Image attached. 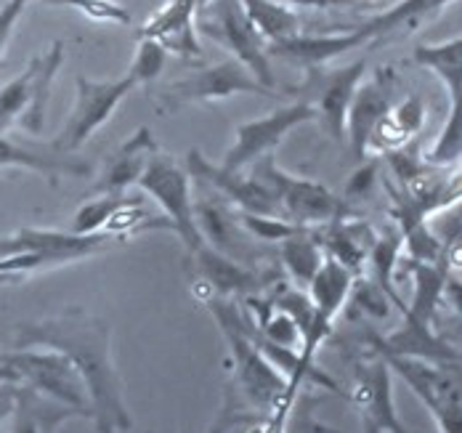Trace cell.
Segmentation results:
<instances>
[{
	"label": "cell",
	"instance_id": "6da1fadb",
	"mask_svg": "<svg viewBox=\"0 0 462 433\" xmlns=\"http://www.w3.org/2000/svg\"><path fill=\"white\" fill-rule=\"evenodd\" d=\"M14 351L43 348L64 354L80 373L91 399V420L98 433L131 431L134 418L123 399L120 375L112 362V330L86 309H67L41 322L14 327Z\"/></svg>",
	"mask_w": 462,
	"mask_h": 433
},
{
	"label": "cell",
	"instance_id": "7a4b0ae2",
	"mask_svg": "<svg viewBox=\"0 0 462 433\" xmlns=\"http://www.w3.org/2000/svg\"><path fill=\"white\" fill-rule=\"evenodd\" d=\"M117 242H123V237L112 232L75 235L59 229L22 226L11 237H0V288L19 285L22 280L43 269H56L64 263L98 255Z\"/></svg>",
	"mask_w": 462,
	"mask_h": 433
},
{
	"label": "cell",
	"instance_id": "3957f363",
	"mask_svg": "<svg viewBox=\"0 0 462 433\" xmlns=\"http://www.w3.org/2000/svg\"><path fill=\"white\" fill-rule=\"evenodd\" d=\"M210 314L216 317V322L221 325L224 336L229 340L231 356L236 362V378L242 391L263 407H292L295 393H290V383L287 378L279 373L277 367L263 356L258 340H255V330L242 319L239 309L224 300V298H210L208 300Z\"/></svg>",
	"mask_w": 462,
	"mask_h": 433
},
{
	"label": "cell",
	"instance_id": "277c9868",
	"mask_svg": "<svg viewBox=\"0 0 462 433\" xmlns=\"http://www.w3.org/2000/svg\"><path fill=\"white\" fill-rule=\"evenodd\" d=\"M64 61V43L53 41L46 51L35 53L22 75L0 86V134L11 125L41 136L46 128L48 98L56 72Z\"/></svg>",
	"mask_w": 462,
	"mask_h": 433
},
{
	"label": "cell",
	"instance_id": "5b68a950",
	"mask_svg": "<svg viewBox=\"0 0 462 433\" xmlns=\"http://www.w3.org/2000/svg\"><path fill=\"white\" fill-rule=\"evenodd\" d=\"M250 176L258 179L266 189H272V194L282 205V213H287L292 218V224L300 229L324 226V224H332L340 218H354L346 199L329 192L319 181L300 179V176L282 170L274 154H266L258 162H253Z\"/></svg>",
	"mask_w": 462,
	"mask_h": 433
},
{
	"label": "cell",
	"instance_id": "8992f818",
	"mask_svg": "<svg viewBox=\"0 0 462 433\" xmlns=\"http://www.w3.org/2000/svg\"><path fill=\"white\" fill-rule=\"evenodd\" d=\"M197 32L229 51L263 88L277 94V78L266 53V41L253 27L239 0H210L197 14Z\"/></svg>",
	"mask_w": 462,
	"mask_h": 433
},
{
	"label": "cell",
	"instance_id": "52a82bcc",
	"mask_svg": "<svg viewBox=\"0 0 462 433\" xmlns=\"http://www.w3.org/2000/svg\"><path fill=\"white\" fill-rule=\"evenodd\" d=\"M0 362L8 364L16 375L19 383L38 391L51 401L72 410L78 418L91 420V399L88 388L83 383L80 373L75 364L56 351H43V348H30V351H0Z\"/></svg>",
	"mask_w": 462,
	"mask_h": 433
},
{
	"label": "cell",
	"instance_id": "ba28073f",
	"mask_svg": "<svg viewBox=\"0 0 462 433\" xmlns=\"http://www.w3.org/2000/svg\"><path fill=\"white\" fill-rule=\"evenodd\" d=\"M139 187L149 194L160 207L162 218L171 224V232L179 235L184 247L194 255L205 247L197 213H194V199H191V176L186 173L171 154L154 152L143 168L139 179Z\"/></svg>",
	"mask_w": 462,
	"mask_h": 433
},
{
	"label": "cell",
	"instance_id": "9c48e42d",
	"mask_svg": "<svg viewBox=\"0 0 462 433\" xmlns=\"http://www.w3.org/2000/svg\"><path fill=\"white\" fill-rule=\"evenodd\" d=\"M134 88H139V83L131 72L123 78H115V80H91V78L80 75L75 109L69 112L61 131L53 136L51 146L64 154H75L115 115L120 101Z\"/></svg>",
	"mask_w": 462,
	"mask_h": 433
},
{
	"label": "cell",
	"instance_id": "30bf717a",
	"mask_svg": "<svg viewBox=\"0 0 462 433\" xmlns=\"http://www.w3.org/2000/svg\"><path fill=\"white\" fill-rule=\"evenodd\" d=\"M236 94H253V97H279L274 91L263 88L245 64L236 59H226L221 64L205 67L184 80L171 83L160 91L157 104L162 112L181 109L186 104H202V101H224Z\"/></svg>",
	"mask_w": 462,
	"mask_h": 433
},
{
	"label": "cell",
	"instance_id": "8fae6325",
	"mask_svg": "<svg viewBox=\"0 0 462 433\" xmlns=\"http://www.w3.org/2000/svg\"><path fill=\"white\" fill-rule=\"evenodd\" d=\"M317 120V112L311 104L306 101H295L287 106H279L274 112H269L266 117L258 120H247L242 125H236L234 131V144L229 146V152L224 154L221 168L226 170H245L247 165L258 162L261 157L272 154L290 131H295L303 123Z\"/></svg>",
	"mask_w": 462,
	"mask_h": 433
},
{
	"label": "cell",
	"instance_id": "7c38bea8",
	"mask_svg": "<svg viewBox=\"0 0 462 433\" xmlns=\"http://www.w3.org/2000/svg\"><path fill=\"white\" fill-rule=\"evenodd\" d=\"M365 75H367V59H356L332 72L311 69L309 80L300 88V94L306 97L303 101L314 106L324 134L337 144L346 142V115L356 88L365 83Z\"/></svg>",
	"mask_w": 462,
	"mask_h": 433
},
{
	"label": "cell",
	"instance_id": "4fadbf2b",
	"mask_svg": "<svg viewBox=\"0 0 462 433\" xmlns=\"http://www.w3.org/2000/svg\"><path fill=\"white\" fill-rule=\"evenodd\" d=\"M186 173L191 179L213 187L226 202L236 205L239 213H255V216L282 218V205H279L277 197L272 194V189H266L258 179L245 176L242 170L236 173V170H226V168L210 162L199 149H189Z\"/></svg>",
	"mask_w": 462,
	"mask_h": 433
},
{
	"label": "cell",
	"instance_id": "5bb4252c",
	"mask_svg": "<svg viewBox=\"0 0 462 433\" xmlns=\"http://www.w3.org/2000/svg\"><path fill=\"white\" fill-rule=\"evenodd\" d=\"M385 364L396 375H402L404 383L415 391L417 399L433 415L439 431L462 433V396L455 391V385H449V381L441 373H436L425 362L402 359V356H391Z\"/></svg>",
	"mask_w": 462,
	"mask_h": 433
},
{
	"label": "cell",
	"instance_id": "9a60e30c",
	"mask_svg": "<svg viewBox=\"0 0 462 433\" xmlns=\"http://www.w3.org/2000/svg\"><path fill=\"white\" fill-rule=\"evenodd\" d=\"M351 282H354V274L346 266H340L332 258H324L319 274L309 285V290H311V306H314V319H311V327H309L306 340L300 345V354H298L303 367L314 370V364H311L314 354H317V348H319V343H322L324 337L329 336L332 322L340 314V309H343V303H346V298L351 292Z\"/></svg>",
	"mask_w": 462,
	"mask_h": 433
},
{
	"label": "cell",
	"instance_id": "2e32d148",
	"mask_svg": "<svg viewBox=\"0 0 462 433\" xmlns=\"http://www.w3.org/2000/svg\"><path fill=\"white\" fill-rule=\"evenodd\" d=\"M210 0H165V5L146 19V24L136 32V38L157 41L168 53H176L186 61L202 56L197 41V14Z\"/></svg>",
	"mask_w": 462,
	"mask_h": 433
},
{
	"label": "cell",
	"instance_id": "e0dca14e",
	"mask_svg": "<svg viewBox=\"0 0 462 433\" xmlns=\"http://www.w3.org/2000/svg\"><path fill=\"white\" fill-rule=\"evenodd\" d=\"M3 168H24L38 176L48 179L53 187L59 184L61 176L72 179H86L93 173V165L83 157L64 154L51 144H38V142H19L5 134H0V170Z\"/></svg>",
	"mask_w": 462,
	"mask_h": 433
},
{
	"label": "cell",
	"instance_id": "ac0fdd59",
	"mask_svg": "<svg viewBox=\"0 0 462 433\" xmlns=\"http://www.w3.org/2000/svg\"><path fill=\"white\" fill-rule=\"evenodd\" d=\"M160 152L152 131L141 125L134 136H128L123 144L117 146L109 160L104 162V170L93 187V194H112V197H125V189L139 184L141 173L149 162V157Z\"/></svg>",
	"mask_w": 462,
	"mask_h": 433
},
{
	"label": "cell",
	"instance_id": "d6986e66",
	"mask_svg": "<svg viewBox=\"0 0 462 433\" xmlns=\"http://www.w3.org/2000/svg\"><path fill=\"white\" fill-rule=\"evenodd\" d=\"M391 106H393L391 104V72L383 69L356 88L348 115H346V139L359 160L367 157V142H370L372 131Z\"/></svg>",
	"mask_w": 462,
	"mask_h": 433
},
{
	"label": "cell",
	"instance_id": "ffe728a7",
	"mask_svg": "<svg viewBox=\"0 0 462 433\" xmlns=\"http://www.w3.org/2000/svg\"><path fill=\"white\" fill-rule=\"evenodd\" d=\"M452 3H457V0H399L388 11L370 16L365 24H359L348 32L356 35L359 46H372V43L388 41L399 32H415L422 24L433 22Z\"/></svg>",
	"mask_w": 462,
	"mask_h": 433
},
{
	"label": "cell",
	"instance_id": "44dd1931",
	"mask_svg": "<svg viewBox=\"0 0 462 433\" xmlns=\"http://www.w3.org/2000/svg\"><path fill=\"white\" fill-rule=\"evenodd\" d=\"M194 261H197V272L202 274V280L210 288L216 290L218 298L234 295V292L253 295V292H261L277 282V274H263L250 266H242L239 261L213 250L210 244H205L199 253H194Z\"/></svg>",
	"mask_w": 462,
	"mask_h": 433
},
{
	"label": "cell",
	"instance_id": "7402d4cb",
	"mask_svg": "<svg viewBox=\"0 0 462 433\" xmlns=\"http://www.w3.org/2000/svg\"><path fill=\"white\" fill-rule=\"evenodd\" d=\"M356 49H362V46L354 32H329V35H303L300 32L287 41L269 43L266 53H269V59L277 56L287 64H295V67L311 72V69H322L332 59Z\"/></svg>",
	"mask_w": 462,
	"mask_h": 433
},
{
	"label": "cell",
	"instance_id": "603a6c76",
	"mask_svg": "<svg viewBox=\"0 0 462 433\" xmlns=\"http://www.w3.org/2000/svg\"><path fill=\"white\" fill-rule=\"evenodd\" d=\"M322 250L327 247V258L337 261L340 266H346L351 274H359L362 266L370 258L372 244H374V232L370 229V224L365 221H354V218H340L327 224L322 235L317 237Z\"/></svg>",
	"mask_w": 462,
	"mask_h": 433
},
{
	"label": "cell",
	"instance_id": "cb8c5ba5",
	"mask_svg": "<svg viewBox=\"0 0 462 433\" xmlns=\"http://www.w3.org/2000/svg\"><path fill=\"white\" fill-rule=\"evenodd\" d=\"M422 125H425V104H422V98H404L402 104L391 106L380 117V123L374 125L370 142H367V154L399 152L402 146H407V142L415 136Z\"/></svg>",
	"mask_w": 462,
	"mask_h": 433
},
{
	"label": "cell",
	"instance_id": "d4e9b609",
	"mask_svg": "<svg viewBox=\"0 0 462 433\" xmlns=\"http://www.w3.org/2000/svg\"><path fill=\"white\" fill-rule=\"evenodd\" d=\"M412 266V306L407 309L404 303L399 306L412 322L422 325V327H430V319L439 309V300L444 298V288H447V280L452 277L449 274V266L447 261L441 263H420V261H410Z\"/></svg>",
	"mask_w": 462,
	"mask_h": 433
},
{
	"label": "cell",
	"instance_id": "484cf974",
	"mask_svg": "<svg viewBox=\"0 0 462 433\" xmlns=\"http://www.w3.org/2000/svg\"><path fill=\"white\" fill-rule=\"evenodd\" d=\"M67 418H78L72 410L41 396L38 391L19 385L14 407V431L11 433H53Z\"/></svg>",
	"mask_w": 462,
	"mask_h": 433
},
{
	"label": "cell",
	"instance_id": "4316f807",
	"mask_svg": "<svg viewBox=\"0 0 462 433\" xmlns=\"http://www.w3.org/2000/svg\"><path fill=\"white\" fill-rule=\"evenodd\" d=\"M412 61L430 69L447 88L449 101L462 94V35L444 41V43H430V46H417L412 51Z\"/></svg>",
	"mask_w": 462,
	"mask_h": 433
},
{
	"label": "cell",
	"instance_id": "83f0119b",
	"mask_svg": "<svg viewBox=\"0 0 462 433\" xmlns=\"http://www.w3.org/2000/svg\"><path fill=\"white\" fill-rule=\"evenodd\" d=\"M258 35L269 43L300 35V16L279 0H239Z\"/></svg>",
	"mask_w": 462,
	"mask_h": 433
},
{
	"label": "cell",
	"instance_id": "f1b7e54d",
	"mask_svg": "<svg viewBox=\"0 0 462 433\" xmlns=\"http://www.w3.org/2000/svg\"><path fill=\"white\" fill-rule=\"evenodd\" d=\"M279 258H282V266L287 269V274L298 282V285H311L314 277L319 274L324 263V250L319 240L309 232V229H300L295 232L292 237L279 242Z\"/></svg>",
	"mask_w": 462,
	"mask_h": 433
},
{
	"label": "cell",
	"instance_id": "f546056e",
	"mask_svg": "<svg viewBox=\"0 0 462 433\" xmlns=\"http://www.w3.org/2000/svg\"><path fill=\"white\" fill-rule=\"evenodd\" d=\"M428 165L436 168H452L462 162V94L452 101V112L436 139L433 149L425 157Z\"/></svg>",
	"mask_w": 462,
	"mask_h": 433
},
{
	"label": "cell",
	"instance_id": "4dcf8cb0",
	"mask_svg": "<svg viewBox=\"0 0 462 433\" xmlns=\"http://www.w3.org/2000/svg\"><path fill=\"white\" fill-rule=\"evenodd\" d=\"M125 197H112V194H96L93 199L83 202L80 210L72 218V229L75 235H98L106 232L109 221L115 218V213L125 205Z\"/></svg>",
	"mask_w": 462,
	"mask_h": 433
},
{
	"label": "cell",
	"instance_id": "1f68e13d",
	"mask_svg": "<svg viewBox=\"0 0 462 433\" xmlns=\"http://www.w3.org/2000/svg\"><path fill=\"white\" fill-rule=\"evenodd\" d=\"M236 221L253 240L261 242H282L292 237L295 232H300V226H295L292 221L274 218V216H255V213H239L236 210Z\"/></svg>",
	"mask_w": 462,
	"mask_h": 433
},
{
	"label": "cell",
	"instance_id": "d6a6232c",
	"mask_svg": "<svg viewBox=\"0 0 462 433\" xmlns=\"http://www.w3.org/2000/svg\"><path fill=\"white\" fill-rule=\"evenodd\" d=\"M56 8H75L93 22H112V24H131V14L117 0H43Z\"/></svg>",
	"mask_w": 462,
	"mask_h": 433
},
{
	"label": "cell",
	"instance_id": "836d02e7",
	"mask_svg": "<svg viewBox=\"0 0 462 433\" xmlns=\"http://www.w3.org/2000/svg\"><path fill=\"white\" fill-rule=\"evenodd\" d=\"M165 59H168V51L162 49L157 41L141 38L136 59H134V64H131L128 72L136 78L139 86H149V83H154V78H160V72L165 69Z\"/></svg>",
	"mask_w": 462,
	"mask_h": 433
},
{
	"label": "cell",
	"instance_id": "e575fe53",
	"mask_svg": "<svg viewBox=\"0 0 462 433\" xmlns=\"http://www.w3.org/2000/svg\"><path fill=\"white\" fill-rule=\"evenodd\" d=\"M27 8V0H5L0 5V67L5 64V49H8V41L16 30V22L22 19Z\"/></svg>",
	"mask_w": 462,
	"mask_h": 433
},
{
	"label": "cell",
	"instance_id": "d590c367",
	"mask_svg": "<svg viewBox=\"0 0 462 433\" xmlns=\"http://www.w3.org/2000/svg\"><path fill=\"white\" fill-rule=\"evenodd\" d=\"M284 5H295V8H359V5H370L365 0H279Z\"/></svg>",
	"mask_w": 462,
	"mask_h": 433
},
{
	"label": "cell",
	"instance_id": "8d00e7d4",
	"mask_svg": "<svg viewBox=\"0 0 462 433\" xmlns=\"http://www.w3.org/2000/svg\"><path fill=\"white\" fill-rule=\"evenodd\" d=\"M372 179H374V162L362 165V168L351 176V181H348V194H351V197H362V194L370 189Z\"/></svg>",
	"mask_w": 462,
	"mask_h": 433
},
{
	"label": "cell",
	"instance_id": "74e56055",
	"mask_svg": "<svg viewBox=\"0 0 462 433\" xmlns=\"http://www.w3.org/2000/svg\"><path fill=\"white\" fill-rule=\"evenodd\" d=\"M16 388L14 383H0V426L8 415H14V407H16Z\"/></svg>",
	"mask_w": 462,
	"mask_h": 433
},
{
	"label": "cell",
	"instance_id": "f35d334b",
	"mask_svg": "<svg viewBox=\"0 0 462 433\" xmlns=\"http://www.w3.org/2000/svg\"><path fill=\"white\" fill-rule=\"evenodd\" d=\"M444 295L449 298V303L455 306V311L462 317V282L460 280H455V277H449L447 280V288H444Z\"/></svg>",
	"mask_w": 462,
	"mask_h": 433
},
{
	"label": "cell",
	"instance_id": "ab89813d",
	"mask_svg": "<svg viewBox=\"0 0 462 433\" xmlns=\"http://www.w3.org/2000/svg\"><path fill=\"white\" fill-rule=\"evenodd\" d=\"M0 383L19 385V375H16L8 364H3V362H0Z\"/></svg>",
	"mask_w": 462,
	"mask_h": 433
},
{
	"label": "cell",
	"instance_id": "60d3db41",
	"mask_svg": "<svg viewBox=\"0 0 462 433\" xmlns=\"http://www.w3.org/2000/svg\"><path fill=\"white\" fill-rule=\"evenodd\" d=\"M447 266H455V269H462V247H452V255H449Z\"/></svg>",
	"mask_w": 462,
	"mask_h": 433
},
{
	"label": "cell",
	"instance_id": "b9f144b4",
	"mask_svg": "<svg viewBox=\"0 0 462 433\" xmlns=\"http://www.w3.org/2000/svg\"><path fill=\"white\" fill-rule=\"evenodd\" d=\"M455 216H457V218H462V202L457 205V207H455Z\"/></svg>",
	"mask_w": 462,
	"mask_h": 433
}]
</instances>
